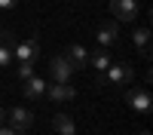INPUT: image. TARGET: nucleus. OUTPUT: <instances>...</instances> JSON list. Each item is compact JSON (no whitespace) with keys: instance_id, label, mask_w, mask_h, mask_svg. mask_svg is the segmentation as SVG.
Instances as JSON below:
<instances>
[{"instance_id":"f3484780","label":"nucleus","mask_w":153,"mask_h":135,"mask_svg":"<svg viewBox=\"0 0 153 135\" xmlns=\"http://www.w3.org/2000/svg\"><path fill=\"white\" fill-rule=\"evenodd\" d=\"M0 123H6V110L3 107H0Z\"/></svg>"},{"instance_id":"4468645a","label":"nucleus","mask_w":153,"mask_h":135,"mask_svg":"<svg viewBox=\"0 0 153 135\" xmlns=\"http://www.w3.org/2000/svg\"><path fill=\"white\" fill-rule=\"evenodd\" d=\"M19 80H28L31 77V74H34V61H19Z\"/></svg>"},{"instance_id":"2eb2a0df","label":"nucleus","mask_w":153,"mask_h":135,"mask_svg":"<svg viewBox=\"0 0 153 135\" xmlns=\"http://www.w3.org/2000/svg\"><path fill=\"white\" fill-rule=\"evenodd\" d=\"M0 135H19L12 126H6V123H0Z\"/></svg>"},{"instance_id":"ddd939ff","label":"nucleus","mask_w":153,"mask_h":135,"mask_svg":"<svg viewBox=\"0 0 153 135\" xmlns=\"http://www.w3.org/2000/svg\"><path fill=\"white\" fill-rule=\"evenodd\" d=\"M52 126H55V132H58V135H76V126H74V120H71L68 114H55Z\"/></svg>"},{"instance_id":"39448f33","label":"nucleus","mask_w":153,"mask_h":135,"mask_svg":"<svg viewBox=\"0 0 153 135\" xmlns=\"http://www.w3.org/2000/svg\"><path fill=\"white\" fill-rule=\"evenodd\" d=\"M138 9V0H110V12L117 16V22H135Z\"/></svg>"},{"instance_id":"f03ea898","label":"nucleus","mask_w":153,"mask_h":135,"mask_svg":"<svg viewBox=\"0 0 153 135\" xmlns=\"http://www.w3.org/2000/svg\"><path fill=\"white\" fill-rule=\"evenodd\" d=\"M6 120H9V126L16 129L19 135H28L31 126H34V114H31L28 107H22V104L12 107V110H6Z\"/></svg>"},{"instance_id":"a211bd4d","label":"nucleus","mask_w":153,"mask_h":135,"mask_svg":"<svg viewBox=\"0 0 153 135\" xmlns=\"http://www.w3.org/2000/svg\"><path fill=\"white\" fill-rule=\"evenodd\" d=\"M138 135H150V132H147V129H141V132H138Z\"/></svg>"},{"instance_id":"9b49d317","label":"nucleus","mask_w":153,"mask_h":135,"mask_svg":"<svg viewBox=\"0 0 153 135\" xmlns=\"http://www.w3.org/2000/svg\"><path fill=\"white\" fill-rule=\"evenodd\" d=\"M65 55H68V61H71L74 68H86V65H89V49L80 46V43H71V46L65 49Z\"/></svg>"},{"instance_id":"7ed1b4c3","label":"nucleus","mask_w":153,"mask_h":135,"mask_svg":"<svg viewBox=\"0 0 153 135\" xmlns=\"http://www.w3.org/2000/svg\"><path fill=\"white\" fill-rule=\"evenodd\" d=\"M74 65L68 61V55L61 52V55H55L52 61H49V74H52V80L55 83H71V77H74Z\"/></svg>"},{"instance_id":"0eeeda50","label":"nucleus","mask_w":153,"mask_h":135,"mask_svg":"<svg viewBox=\"0 0 153 135\" xmlns=\"http://www.w3.org/2000/svg\"><path fill=\"white\" fill-rule=\"evenodd\" d=\"M37 55H40V43L34 40V37H28V40H22L12 46V58L16 61H34Z\"/></svg>"},{"instance_id":"6e6552de","label":"nucleus","mask_w":153,"mask_h":135,"mask_svg":"<svg viewBox=\"0 0 153 135\" xmlns=\"http://www.w3.org/2000/svg\"><path fill=\"white\" fill-rule=\"evenodd\" d=\"M46 80L43 77H37V74H31L28 80H25V98H28V101H40V98L46 95Z\"/></svg>"},{"instance_id":"f8f14e48","label":"nucleus","mask_w":153,"mask_h":135,"mask_svg":"<svg viewBox=\"0 0 153 135\" xmlns=\"http://www.w3.org/2000/svg\"><path fill=\"white\" fill-rule=\"evenodd\" d=\"M132 46L141 55H150V28H135L132 31Z\"/></svg>"},{"instance_id":"20e7f679","label":"nucleus","mask_w":153,"mask_h":135,"mask_svg":"<svg viewBox=\"0 0 153 135\" xmlns=\"http://www.w3.org/2000/svg\"><path fill=\"white\" fill-rule=\"evenodd\" d=\"M126 101L132 104V110H138V114H147V110H150V92H147V86H129Z\"/></svg>"},{"instance_id":"6ab92c4d","label":"nucleus","mask_w":153,"mask_h":135,"mask_svg":"<svg viewBox=\"0 0 153 135\" xmlns=\"http://www.w3.org/2000/svg\"><path fill=\"white\" fill-rule=\"evenodd\" d=\"M0 71H3V68H0Z\"/></svg>"},{"instance_id":"423d86ee","label":"nucleus","mask_w":153,"mask_h":135,"mask_svg":"<svg viewBox=\"0 0 153 135\" xmlns=\"http://www.w3.org/2000/svg\"><path fill=\"white\" fill-rule=\"evenodd\" d=\"M46 98L52 104H65V101H74L76 98V89L71 83H52V86H46Z\"/></svg>"},{"instance_id":"1a4fd4ad","label":"nucleus","mask_w":153,"mask_h":135,"mask_svg":"<svg viewBox=\"0 0 153 135\" xmlns=\"http://www.w3.org/2000/svg\"><path fill=\"white\" fill-rule=\"evenodd\" d=\"M95 37H98V43H101V46H113V43H117V37H120L117 22H104V25H98Z\"/></svg>"},{"instance_id":"dca6fc26","label":"nucleus","mask_w":153,"mask_h":135,"mask_svg":"<svg viewBox=\"0 0 153 135\" xmlns=\"http://www.w3.org/2000/svg\"><path fill=\"white\" fill-rule=\"evenodd\" d=\"M16 3H19V0H0V9H12Z\"/></svg>"},{"instance_id":"f257e3e1","label":"nucleus","mask_w":153,"mask_h":135,"mask_svg":"<svg viewBox=\"0 0 153 135\" xmlns=\"http://www.w3.org/2000/svg\"><path fill=\"white\" fill-rule=\"evenodd\" d=\"M135 80V71L132 65H126V61H110V68L104 74H98V83H117V86H129Z\"/></svg>"},{"instance_id":"9d476101","label":"nucleus","mask_w":153,"mask_h":135,"mask_svg":"<svg viewBox=\"0 0 153 135\" xmlns=\"http://www.w3.org/2000/svg\"><path fill=\"white\" fill-rule=\"evenodd\" d=\"M110 61H113V58H110V49H107V46H98L95 52H89V65H92L98 74H104V71L110 68Z\"/></svg>"}]
</instances>
